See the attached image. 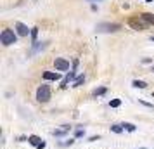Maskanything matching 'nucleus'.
I'll list each match as a JSON object with an SVG mask.
<instances>
[{
	"label": "nucleus",
	"instance_id": "nucleus-1",
	"mask_svg": "<svg viewBox=\"0 0 154 149\" xmlns=\"http://www.w3.org/2000/svg\"><path fill=\"white\" fill-rule=\"evenodd\" d=\"M16 40H17V36L12 29H4L0 35V42L4 45H12V43H16Z\"/></svg>",
	"mask_w": 154,
	"mask_h": 149
},
{
	"label": "nucleus",
	"instance_id": "nucleus-2",
	"mask_svg": "<svg viewBox=\"0 0 154 149\" xmlns=\"http://www.w3.org/2000/svg\"><path fill=\"white\" fill-rule=\"evenodd\" d=\"M36 99H38V102H49V99H50L49 85H40L38 87V90H36Z\"/></svg>",
	"mask_w": 154,
	"mask_h": 149
},
{
	"label": "nucleus",
	"instance_id": "nucleus-3",
	"mask_svg": "<svg viewBox=\"0 0 154 149\" xmlns=\"http://www.w3.org/2000/svg\"><path fill=\"white\" fill-rule=\"evenodd\" d=\"M99 31H118V29H121V24H118V23H100L97 26Z\"/></svg>",
	"mask_w": 154,
	"mask_h": 149
},
{
	"label": "nucleus",
	"instance_id": "nucleus-4",
	"mask_svg": "<svg viewBox=\"0 0 154 149\" xmlns=\"http://www.w3.org/2000/svg\"><path fill=\"white\" fill-rule=\"evenodd\" d=\"M54 66H56L57 71H68L69 70V63H68L66 59H61V57H57L56 61H54Z\"/></svg>",
	"mask_w": 154,
	"mask_h": 149
},
{
	"label": "nucleus",
	"instance_id": "nucleus-5",
	"mask_svg": "<svg viewBox=\"0 0 154 149\" xmlns=\"http://www.w3.org/2000/svg\"><path fill=\"white\" fill-rule=\"evenodd\" d=\"M16 29H17V35L19 36H28L29 29L26 24H23V23H16Z\"/></svg>",
	"mask_w": 154,
	"mask_h": 149
},
{
	"label": "nucleus",
	"instance_id": "nucleus-6",
	"mask_svg": "<svg viewBox=\"0 0 154 149\" xmlns=\"http://www.w3.org/2000/svg\"><path fill=\"white\" fill-rule=\"evenodd\" d=\"M28 142L31 144V146H35L36 149H38V147L43 144V141H40V137H36V135H29V137H28Z\"/></svg>",
	"mask_w": 154,
	"mask_h": 149
},
{
	"label": "nucleus",
	"instance_id": "nucleus-7",
	"mask_svg": "<svg viewBox=\"0 0 154 149\" xmlns=\"http://www.w3.org/2000/svg\"><path fill=\"white\" fill-rule=\"evenodd\" d=\"M59 78H61L59 73H52V71H45V73H43V80H54V82H56V80H59Z\"/></svg>",
	"mask_w": 154,
	"mask_h": 149
},
{
	"label": "nucleus",
	"instance_id": "nucleus-8",
	"mask_svg": "<svg viewBox=\"0 0 154 149\" xmlns=\"http://www.w3.org/2000/svg\"><path fill=\"white\" fill-rule=\"evenodd\" d=\"M132 85H133V87H137V88H146L147 83H146V82H142V80H133Z\"/></svg>",
	"mask_w": 154,
	"mask_h": 149
},
{
	"label": "nucleus",
	"instance_id": "nucleus-9",
	"mask_svg": "<svg viewBox=\"0 0 154 149\" xmlns=\"http://www.w3.org/2000/svg\"><path fill=\"white\" fill-rule=\"evenodd\" d=\"M142 17H144V21H147V23H151V24H154V14H144Z\"/></svg>",
	"mask_w": 154,
	"mask_h": 149
},
{
	"label": "nucleus",
	"instance_id": "nucleus-10",
	"mask_svg": "<svg viewBox=\"0 0 154 149\" xmlns=\"http://www.w3.org/2000/svg\"><path fill=\"white\" fill-rule=\"evenodd\" d=\"M121 127H125L126 130H128V132H135V125H133V123H123V125H121Z\"/></svg>",
	"mask_w": 154,
	"mask_h": 149
},
{
	"label": "nucleus",
	"instance_id": "nucleus-11",
	"mask_svg": "<svg viewBox=\"0 0 154 149\" xmlns=\"http://www.w3.org/2000/svg\"><path fill=\"white\" fill-rule=\"evenodd\" d=\"M83 82H85V76L82 75V76H78V78H76V82H75V85H73V87H80Z\"/></svg>",
	"mask_w": 154,
	"mask_h": 149
},
{
	"label": "nucleus",
	"instance_id": "nucleus-12",
	"mask_svg": "<svg viewBox=\"0 0 154 149\" xmlns=\"http://www.w3.org/2000/svg\"><path fill=\"white\" fill-rule=\"evenodd\" d=\"M109 106H111V107H119V106H121V101L114 99V101H111V102H109Z\"/></svg>",
	"mask_w": 154,
	"mask_h": 149
},
{
	"label": "nucleus",
	"instance_id": "nucleus-13",
	"mask_svg": "<svg viewBox=\"0 0 154 149\" xmlns=\"http://www.w3.org/2000/svg\"><path fill=\"white\" fill-rule=\"evenodd\" d=\"M36 36H38V28L31 29V38H33V43H36Z\"/></svg>",
	"mask_w": 154,
	"mask_h": 149
},
{
	"label": "nucleus",
	"instance_id": "nucleus-14",
	"mask_svg": "<svg viewBox=\"0 0 154 149\" xmlns=\"http://www.w3.org/2000/svg\"><path fill=\"white\" fill-rule=\"evenodd\" d=\"M111 130L114 132V134H121V132H123V128L119 127V125H112V127H111Z\"/></svg>",
	"mask_w": 154,
	"mask_h": 149
},
{
	"label": "nucleus",
	"instance_id": "nucleus-15",
	"mask_svg": "<svg viewBox=\"0 0 154 149\" xmlns=\"http://www.w3.org/2000/svg\"><path fill=\"white\" fill-rule=\"evenodd\" d=\"M66 130H68V128H64V130H54L52 134L56 135V137H59V135H64V134H66Z\"/></svg>",
	"mask_w": 154,
	"mask_h": 149
},
{
	"label": "nucleus",
	"instance_id": "nucleus-16",
	"mask_svg": "<svg viewBox=\"0 0 154 149\" xmlns=\"http://www.w3.org/2000/svg\"><path fill=\"white\" fill-rule=\"evenodd\" d=\"M94 94H95V95H102V94H106V87H100V88H97Z\"/></svg>",
	"mask_w": 154,
	"mask_h": 149
},
{
	"label": "nucleus",
	"instance_id": "nucleus-17",
	"mask_svg": "<svg viewBox=\"0 0 154 149\" xmlns=\"http://www.w3.org/2000/svg\"><path fill=\"white\" fill-rule=\"evenodd\" d=\"M99 139H100V137H99V135H97V137H90L88 141H90V142H94V141H99Z\"/></svg>",
	"mask_w": 154,
	"mask_h": 149
},
{
	"label": "nucleus",
	"instance_id": "nucleus-18",
	"mask_svg": "<svg viewBox=\"0 0 154 149\" xmlns=\"http://www.w3.org/2000/svg\"><path fill=\"white\" fill-rule=\"evenodd\" d=\"M147 2H152V0H147Z\"/></svg>",
	"mask_w": 154,
	"mask_h": 149
},
{
	"label": "nucleus",
	"instance_id": "nucleus-19",
	"mask_svg": "<svg viewBox=\"0 0 154 149\" xmlns=\"http://www.w3.org/2000/svg\"><path fill=\"white\" fill-rule=\"evenodd\" d=\"M152 42H154V36H152Z\"/></svg>",
	"mask_w": 154,
	"mask_h": 149
},
{
	"label": "nucleus",
	"instance_id": "nucleus-20",
	"mask_svg": "<svg viewBox=\"0 0 154 149\" xmlns=\"http://www.w3.org/2000/svg\"><path fill=\"white\" fill-rule=\"evenodd\" d=\"M152 71H154V66H152Z\"/></svg>",
	"mask_w": 154,
	"mask_h": 149
}]
</instances>
